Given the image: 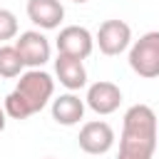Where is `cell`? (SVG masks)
<instances>
[{
  "label": "cell",
  "instance_id": "cell-1",
  "mask_svg": "<svg viewBox=\"0 0 159 159\" xmlns=\"http://www.w3.org/2000/svg\"><path fill=\"white\" fill-rule=\"evenodd\" d=\"M157 149V114L149 104H132L124 112L117 159H152Z\"/></svg>",
  "mask_w": 159,
  "mask_h": 159
},
{
  "label": "cell",
  "instance_id": "cell-2",
  "mask_svg": "<svg viewBox=\"0 0 159 159\" xmlns=\"http://www.w3.org/2000/svg\"><path fill=\"white\" fill-rule=\"evenodd\" d=\"M15 92L25 99V104L30 107V112L37 114V112H42L45 104L52 99V94H55V80H52L45 70L35 67V70H27V72L20 75Z\"/></svg>",
  "mask_w": 159,
  "mask_h": 159
},
{
  "label": "cell",
  "instance_id": "cell-3",
  "mask_svg": "<svg viewBox=\"0 0 159 159\" xmlns=\"http://www.w3.org/2000/svg\"><path fill=\"white\" fill-rule=\"evenodd\" d=\"M129 67L144 80L159 77V30L144 32L129 47Z\"/></svg>",
  "mask_w": 159,
  "mask_h": 159
},
{
  "label": "cell",
  "instance_id": "cell-4",
  "mask_svg": "<svg viewBox=\"0 0 159 159\" xmlns=\"http://www.w3.org/2000/svg\"><path fill=\"white\" fill-rule=\"evenodd\" d=\"M94 45L99 47L102 55H122L132 45V27L124 20H104L94 35Z\"/></svg>",
  "mask_w": 159,
  "mask_h": 159
},
{
  "label": "cell",
  "instance_id": "cell-5",
  "mask_svg": "<svg viewBox=\"0 0 159 159\" xmlns=\"http://www.w3.org/2000/svg\"><path fill=\"white\" fill-rule=\"evenodd\" d=\"M57 52L60 55H67V57H77V60H87L94 50V37L87 27L82 25H67L60 30L57 40Z\"/></svg>",
  "mask_w": 159,
  "mask_h": 159
},
{
  "label": "cell",
  "instance_id": "cell-6",
  "mask_svg": "<svg viewBox=\"0 0 159 159\" xmlns=\"http://www.w3.org/2000/svg\"><path fill=\"white\" fill-rule=\"evenodd\" d=\"M15 50L22 60L25 67L35 70V67H42L47 60H50V40L40 32V30H27V32H20V37L15 40Z\"/></svg>",
  "mask_w": 159,
  "mask_h": 159
},
{
  "label": "cell",
  "instance_id": "cell-7",
  "mask_svg": "<svg viewBox=\"0 0 159 159\" xmlns=\"http://www.w3.org/2000/svg\"><path fill=\"white\" fill-rule=\"evenodd\" d=\"M77 142H80V149L87 152V154H107L114 144V129L102 119L84 122Z\"/></svg>",
  "mask_w": 159,
  "mask_h": 159
},
{
  "label": "cell",
  "instance_id": "cell-8",
  "mask_svg": "<svg viewBox=\"0 0 159 159\" xmlns=\"http://www.w3.org/2000/svg\"><path fill=\"white\" fill-rule=\"evenodd\" d=\"M87 107L97 114H112L119 109L122 104V89L114 84V82H107V80H99L94 84H89L87 89V97H84Z\"/></svg>",
  "mask_w": 159,
  "mask_h": 159
},
{
  "label": "cell",
  "instance_id": "cell-9",
  "mask_svg": "<svg viewBox=\"0 0 159 159\" xmlns=\"http://www.w3.org/2000/svg\"><path fill=\"white\" fill-rule=\"evenodd\" d=\"M27 17L40 30H55L65 17V7L60 0H27Z\"/></svg>",
  "mask_w": 159,
  "mask_h": 159
},
{
  "label": "cell",
  "instance_id": "cell-10",
  "mask_svg": "<svg viewBox=\"0 0 159 159\" xmlns=\"http://www.w3.org/2000/svg\"><path fill=\"white\" fill-rule=\"evenodd\" d=\"M55 75L60 80V84L70 92L82 89L87 84V70L82 65V60L77 57H67V55H57L55 60Z\"/></svg>",
  "mask_w": 159,
  "mask_h": 159
},
{
  "label": "cell",
  "instance_id": "cell-11",
  "mask_svg": "<svg viewBox=\"0 0 159 159\" xmlns=\"http://www.w3.org/2000/svg\"><path fill=\"white\" fill-rule=\"evenodd\" d=\"M84 117V102L67 92V94H60L57 99H52V119L62 127H75L80 124V119Z\"/></svg>",
  "mask_w": 159,
  "mask_h": 159
},
{
  "label": "cell",
  "instance_id": "cell-12",
  "mask_svg": "<svg viewBox=\"0 0 159 159\" xmlns=\"http://www.w3.org/2000/svg\"><path fill=\"white\" fill-rule=\"evenodd\" d=\"M22 60L15 50V45H0V77H20L22 75Z\"/></svg>",
  "mask_w": 159,
  "mask_h": 159
},
{
  "label": "cell",
  "instance_id": "cell-13",
  "mask_svg": "<svg viewBox=\"0 0 159 159\" xmlns=\"http://www.w3.org/2000/svg\"><path fill=\"white\" fill-rule=\"evenodd\" d=\"M5 114L10 117V119H27V117H32V112H30V107L25 104V99L12 89L7 97H5Z\"/></svg>",
  "mask_w": 159,
  "mask_h": 159
},
{
  "label": "cell",
  "instance_id": "cell-14",
  "mask_svg": "<svg viewBox=\"0 0 159 159\" xmlns=\"http://www.w3.org/2000/svg\"><path fill=\"white\" fill-rule=\"evenodd\" d=\"M17 37V17L12 10L0 7V42Z\"/></svg>",
  "mask_w": 159,
  "mask_h": 159
},
{
  "label": "cell",
  "instance_id": "cell-15",
  "mask_svg": "<svg viewBox=\"0 0 159 159\" xmlns=\"http://www.w3.org/2000/svg\"><path fill=\"white\" fill-rule=\"evenodd\" d=\"M7 114H5V109H0V132L5 129V124H7V119H5Z\"/></svg>",
  "mask_w": 159,
  "mask_h": 159
},
{
  "label": "cell",
  "instance_id": "cell-16",
  "mask_svg": "<svg viewBox=\"0 0 159 159\" xmlns=\"http://www.w3.org/2000/svg\"><path fill=\"white\" fill-rule=\"evenodd\" d=\"M72 2H89V0H72Z\"/></svg>",
  "mask_w": 159,
  "mask_h": 159
},
{
  "label": "cell",
  "instance_id": "cell-17",
  "mask_svg": "<svg viewBox=\"0 0 159 159\" xmlns=\"http://www.w3.org/2000/svg\"><path fill=\"white\" fill-rule=\"evenodd\" d=\"M45 159H55V157H45Z\"/></svg>",
  "mask_w": 159,
  "mask_h": 159
}]
</instances>
